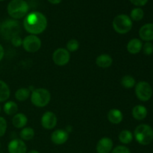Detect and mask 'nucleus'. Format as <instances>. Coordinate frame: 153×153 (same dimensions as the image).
Masks as SVG:
<instances>
[{"label":"nucleus","instance_id":"nucleus-23","mask_svg":"<svg viewBox=\"0 0 153 153\" xmlns=\"http://www.w3.org/2000/svg\"><path fill=\"white\" fill-rule=\"evenodd\" d=\"M119 140L123 144H128L133 140V134L129 130H123L120 131L118 136Z\"/></svg>","mask_w":153,"mask_h":153},{"label":"nucleus","instance_id":"nucleus-24","mask_svg":"<svg viewBox=\"0 0 153 153\" xmlns=\"http://www.w3.org/2000/svg\"><path fill=\"white\" fill-rule=\"evenodd\" d=\"M34 130L31 127H25L20 131L19 135L22 140H30L34 137Z\"/></svg>","mask_w":153,"mask_h":153},{"label":"nucleus","instance_id":"nucleus-12","mask_svg":"<svg viewBox=\"0 0 153 153\" xmlns=\"http://www.w3.org/2000/svg\"><path fill=\"white\" fill-rule=\"evenodd\" d=\"M69 134L66 130L57 129L51 134V140L56 145H62L67 141Z\"/></svg>","mask_w":153,"mask_h":153},{"label":"nucleus","instance_id":"nucleus-8","mask_svg":"<svg viewBox=\"0 0 153 153\" xmlns=\"http://www.w3.org/2000/svg\"><path fill=\"white\" fill-rule=\"evenodd\" d=\"M41 40L37 35L30 34L22 40V46L26 52L34 53L41 47Z\"/></svg>","mask_w":153,"mask_h":153},{"label":"nucleus","instance_id":"nucleus-7","mask_svg":"<svg viewBox=\"0 0 153 153\" xmlns=\"http://www.w3.org/2000/svg\"><path fill=\"white\" fill-rule=\"evenodd\" d=\"M135 94L137 99L140 101H149L152 96V87L147 82H139L135 86Z\"/></svg>","mask_w":153,"mask_h":153},{"label":"nucleus","instance_id":"nucleus-31","mask_svg":"<svg viewBox=\"0 0 153 153\" xmlns=\"http://www.w3.org/2000/svg\"><path fill=\"white\" fill-rule=\"evenodd\" d=\"M10 41H11L12 45L13 46H15V47H19V46H21L22 45V39L21 38L19 35L16 36L13 38H12L10 40Z\"/></svg>","mask_w":153,"mask_h":153},{"label":"nucleus","instance_id":"nucleus-33","mask_svg":"<svg viewBox=\"0 0 153 153\" xmlns=\"http://www.w3.org/2000/svg\"><path fill=\"white\" fill-rule=\"evenodd\" d=\"M4 56V48H3L2 45L0 43V61L3 59Z\"/></svg>","mask_w":153,"mask_h":153},{"label":"nucleus","instance_id":"nucleus-16","mask_svg":"<svg viewBox=\"0 0 153 153\" xmlns=\"http://www.w3.org/2000/svg\"><path fill=\"white\" fill-rule=\"evenodd\" d=\"M143 43L141 40L137 38H133L128 41L127 44V50L131 55L138 54L142 50Z\"/></svg>","mask_w":153,"mask_h":153},{"label":"nucleus","instance_id":"nucleus-21","mask_svg":"<svg viewBox=\"0 0 153 153\" xmlns=\"http://www.w3.org/2000/svg\"><path fill=\"white\" fill-rule=\"evenodd\" d=\"M31 97L30 90L27 88H19L15 93V98L19 102H25Z\"/></svg>","mask_w":153,"mask_h":153},{"label":"nucleus","instance_id":"nucleus-9","mask_svg":"<svg viewBox=\"0 0 153 153\" xmlns=\"http://www.w3.org/2000/svg\"><path fill=\"white\" fill-rule=\"evenodd\" d=\"M52 60L56 65L63 67L70 62V54L67 49L58 48L52 54Z\"/></svg>","mask_w":153,"mask_h":153},{"label":"nucleus","instance_id":"nucleus-4","mask_svg":"<svg viewBox=\"0 0 153 153\" xmlns=\"http://www.w3.org/2000/svg\"><path fill=\"white\" fill-rule=\"evenodd\" d=\"M134 136L137 143L143 146H146L152 142L153 129L147 124H140L134 129Z\"/></svg>","mask_w":153,"mask_h":153},{"label":"nucleus","instance_id":"nucleus-34","mask_svg":"<svg viewBox=\"0 0 153 153\" xmlns=\"http://www.w3.org/2000/svg\"><path fill=\"white\" fill-rule=\"evenodd\" d=\"M51 4H59L61 3L63 0H48Z\"/></svg>","mask_w":153,"mask_h":153},{"label":"nucleus","instance_id":"nucleus-14","mask_svg":"<svg viewBox=\"0 0 153 153\" xmlns=\"http://www.w3.org/2000/svg\"><path fill=\"white\" fill-rule=\"evenodd\" d=\"M139 36L144 41L149 42L153 40V23H146L139 30Z\"/></svg>","mask_w":153,"mask_h":153},{"label":"nucleus","instance_id":"nucleus-11","mask_svg":"<svg viewBox=\"0 0 153 153\" xmlns=\"http://www.w3.org/2000/svg\"><path fill=\"white\" fill-rule=\"evenodd\" d=\"M9 153H26L27 146L24 141L20 139H13L7 145Z\"/></svg>","mask_w":153,"mask_h":153},{"label":"nucleus","instance_id":"nucleus-25","mask_svg":"<svg viewBox=\"0 0 153 153\" xmlns=\"http://www.w3.org/2000/svg\"><path fill=\"white\" fill-rule=\"evenodd\" d=\"M135 79H134V77H132L131 76H129V75L124 76L122 78V79H121V85H122V86L123 88H126V89L132 88L135 85Z\"/></svg>","mask_w":153,"mask_h":153},{"label":"nucleus","instance_id":"nucleus-5","mask_svg":"<svg viewBox=\"0 0 153 153\" xmlns=\"http://www.w3.org/2000/svg\"><path fill=\"white\" fill-rule=\"evenodd\" d=\"M112 25L117 33L120 34H125L129 32L132 28V20L130 16L126 14H120L115 16Z\"/></svg>","mask_w":153,"mask_h":153},{"label":"nucleus","instance_id":"nucleus-13","mask_svg":"<svg viewBox=\"0 0 153 153\" xmlns=\"http://www.w3.org/2000/svg\"><path fill=\"white\" fill-rule=\"evenodd\" d=\"M113 148V140L108 137L100 139L97 144V153H110Z\"/></svg>","mask_w":153,"mask_h":153},{"label":"nucleus","instance_id":"nucleus-10","mask_svg":"<svg viewBox=\"0 0 153 153\" xmlns=\"http://www.w3.org/2000/svg\"><path fill=\"white\" fill-rule=\"evenodd\" d=\"M58 119L56 115L52 111H46L41 117V125L45 129L51 130L57 125Z\"/></svg>","mask_w":153,"mask_h":153},{"label":"nucleus","instance_id":"nucleus-29","mask_svg":"<svg viewBox=\"0 0 153 153\" xmlns=\"http://www.w3.org/2000/svg\"><path fill=\"white\" fill-rule=\"evenodd\" d=\"M143 52L145 55H150L153 53V44L150 42H146L144 45H143Z\"/></svg>","mask_w":153,"mask_h":153},{"label":"nucleus","instance_id":"nucleus-20","mask_svg":"<svg viewBox=\"0 0 153 153\" xmlns=\"http://www.w3.org/2000/svg\"><path fill=\"white\" fill-rule=\"evenodd\" d=\"M10 95V90L7 83L0 80V102L7 101Z\"/></svg>","mask_w":153,"mask_h":153},{"label":"nucleus","instance_id":"nucleus-36","mask_svg":"<svg viewBox=\"0 0 153 153\" xmlns=\"http://www.w3.org/2000/svg\"><path fill=\"white\" fill-rule=\"evenodd\" d=\"M1 105H0V113H1Z\"/></svg>","mask_w":153,"mask_h":153},{"label":"nucleus","instance_id":"nucleus-37","mask_svg":"<svg viewBox=\"0 0 153 153\" xmlns=\"http://www.w3.org/2000/svg\"><path fill=\"white\" fill-rule=\"evenodd\" d=\"M4 1V0H0V1Z\"/></svg>","mask_w":153,"mask_h":153},{"label":"nucleus","instance_id":"nucleus-38","mask_svg":"<svg viewBox=\"0 0 153 153\" xmlns=\"http://www.w3.org/2000/svg\"><path fill=\"white\" fill-rule=\"evenodd\" d=\"M0 148H1V142H0Z\"/></svg>","mask_w":153,"mask_h":153},{"label":"nucleus","instance_id":"nucleus-1","mask_svg":"<svg viewBox=\"0 0 153 153\" xmlns=\"http://www.w3.org/2000/svg\"><path fill=\"white\" fill-rule=\"evenodd\" d=\"M47 19L43 13L34 11L25 16L23 20V28L30 34L37 35L43 33L47 27Z\"/></svg>","mask_w":153,"mask_h":153},{"label":"nucleus","instance_id":"nucleus-22","mask_svg":"<svg viewBox=\"0 0 153 153\" xmlns=\"http://www.w3.org/2000/svg\"><path fill=\"white\" fill-rule=\"evenodd\" d=\"M3 111L8 116L15 115L16 114H17L18 105L15 102L7 101L4 103V107H3Z\"/></svg>","mask_w":153,"mask_h":153},{"label":"nucleus","instance_id":"nucleus-17","mask_svg":"<svg viewBox=\"0 0 153 153\" xmlns=\"http://www.w3.org/2000/svg\"><path fill=\"white\" fill-rule=\"evenodd\" d=\"M96 64L99 67L101 68H108L110 67L113 64V59L108 54H102L99 55L96 59Z\"/></svg>","mask_w":153,"mask_h":153},{"label":"nucleus","instance_id":"nucleus-26","mask_svg":"<svg viewBox=\"0 0 153 153\" xmlns=\"http://www.w3.org/2000/svg\"><path fill=\"white\" fill-rule=\"evenodd\" d=\"M144 16V12H143V9L140 7H135V8L132 9L130 13V18L131 20L134 21H140L141 20Z\"/></svg>","mask_w":153,"mask_h":153},{"label":"nucleus","instance_id":"nucleus-39","mask_svg":"<svg viewBox=\"0 0 153 153\" xmlns=\"http://www.w3.org/2000/svg\"><path fill=\"white\" fill-rule=\"evenodd\" d=\"M0 27H1V22H0Z\"/></svg>","mask_w":153,"mask_h":153},{"label":"nucleus","instance_id":"nucleus-15","mask_svg":"<svg viewBox=\"0 0 153 153\" xmlns=\"http://www.w3.org/2000/svg\"><path fill=\"white\" fill-rule=\"evenodd\" d=\"M108 120L109 122L111 123L112 124H119L123 120V114L122 111L119 109L117 108H112L108 111L107 115Z\"/></svg>","mask_w":153,"mask_h":153},{"label":"nucleus","instance_id":"nucleus-2","mask_svg":"<svg viewBox=\"0 0 153 153\" xmlns=\"http://www.w3.org/2000/svg\"><path fill=\"white\" fill-rule=\"evenodd\" d=\"M29 6L25 0H11L7 4L9 16L14 19H19L28 14Z\"/></svg>","mask_w":153,"mask_h":153},{"label":"nucleus","instance_id":"nucleus-6","mask_svg":"<svg viewBox=\"0 0 153 153\" xmlns=\"http://www.w3.org/2000/svg\"><path fill=\"white\" fill-rule=\"evenodd\" d=\"M51 100V94L45 88H37L31 94V103L37 108H43L47 105Z\"/></svg>","mask_w":153,"mask_h":153},{"label":"nucleus","instance_id":"nucleus-3","mask_svg":"<svg viewBox=\"0 0 153 153\" xmlns=\"http://www.w3.org/2000/svg\"><path fill=\"white\" fill-rule=\"evenodd\" d=\"M21 31L20 22L16 19H7L1 24L0 34L4 40H10Z\"/></svg>","mask_w":153,"mask_h":153},{"label":"nucleus","instance_id":"nucleus-19","mask_svg":"<svg viewBox=\"0 0 153 153\" xmlns=\"http://www.w3.org/2000/svg\"><path fill=\"white\" fill-rule=\"evenodd\" d=\"M147 109L142 105H137L132 109V116L137 120H143L147 116Z\"/></svg>","mask_w":153,"mask_h":153},{"label":"nucleus","instance_id":"nucleus-27","mask_svg":"<svg viewBox=\"0 0 153 153\" xmlns=\"http://www.w3.org/2000/svg\"><path fill=\"white\" fill-rule=\"evenodd\" d=\"M79 49V43L76 39H71L67 43V50L69 52H73Z\"/></svg>","mask_w":153,"mask_h":153},{"label":"nucleus","instance_id":"nucleus-18","mask_svg":"<svg viewBox=\"0 0 153 153\" xmlns=\"http://www.w3.org/2000/svg\"><path fill=\"white\" fill-rule=\"evenodd\" d=\"M28 123V118L24 114L17 113L12 119V124L16 128H22Z\"/></svg>","mask_w":153,"mask_h":153},{"label":"nucleus","instance_id":"nucleus-32","mask_svg":"<svg viewBox=\"0 0 153 153\" xmlns=\"http://www.w3.org/2000/svg\"><path fill=\"white\" fill-rule=\"evenodd\" d=\"M133 4L138 7H141V6H144L146 3L148 2V0H129Z\"/></svg>","mask_w":153,"mask_h":153},{"label":"nucleus","instance_id":"nucleus-35","mask_svg":"<svg viewBox=\"0 0 153 153\" xmlns=\"http://www.w3.org/2000/svg\"><path fill=\"white\" fill-rule=\"evenodd\" d=\"M28 153H40V152L37 150H31V151H30V152H28Z\"/></svg>","mask_w":153,"mask_h":153},{"label":"nucleus","instance_id":"nucleus-28","mask_svg":"<svg viewBox=\"0 0 153 153\" xmlns=\"http://www.w3.org/2000/svg\"><path fill=\"white\" fill-rule=\"evenodd\" d=\"M7 128V123L6 120L2 117H0V137H3L6 133Z\"/></svg>","mask_w":153,"mask_h":153},{"label":"nucleus","instance_id":"nucleus-30","mask_svg":"<svg viewBox=\"0 0 153 153\" xmlns=\"http://www.w3.org/2000/svg\"><path fill=\"white\" fill-rule=\"evenodd\" d=\"M111 153H131L129 149L125 146H118L112 150Z\"/></svg>","mask_w":153,"mask_h":153}]
</instances>
